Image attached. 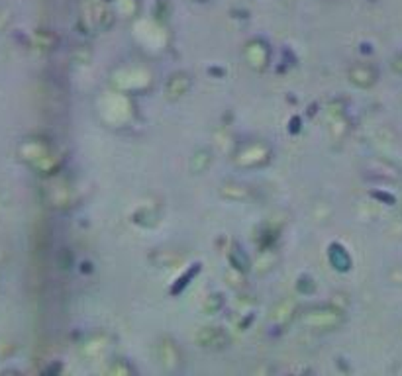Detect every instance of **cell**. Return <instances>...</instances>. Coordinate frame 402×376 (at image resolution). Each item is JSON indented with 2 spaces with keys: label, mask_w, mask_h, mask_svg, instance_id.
Returning <instances> with one entry per match:
<instances>
[{
  "label": "cell",
  "mask_w": 402,
  "mask_h": 376,
  "mask_svg": "<svg viewBox=\"0 0 402 376\" xmlns=\"http://www.w3.org/2000/svg\"><path fill=\"white\" fill-rule=\"evenodd\" d=\"M349 81L353 83L359 88H369L377 83V79H379V71L369 63H357L353 65L351 69H349Z\"/></svg>",
  "instance_id": "obj_1"
},
{
  "label": "cell",
  "mask_w": 402,
  "mask_h": 376,
  "mask_svg": "<svg viewBox=\"0 0 402 376\" xmlns=\"http://www.w3.org/2000/svg\"><path fill=\"white\" fill-rule=\"evenodd\" d=\"M198 343L200 347H224L228 343V335L224 334L222 329H216V327H207L198 334Z\"/></svg>",
  "instance_id": "obj_2"
},
{
  "label": "cell",
  "mask_w": 402,
  "mask_h": 376,
  "mask_svg": "<svg viewBox=\"0 0 402 376\" xmlns=\"http://www.w3.org/2000/svg\"><path fill=\"white\" fill-rule=\"evenodd\" d=\"M257 45H259V42L248 45V49H246V59H248V63H250L253 69L261 71V69H265V65H267V49H265L267 45H261V49Z\"/></svg>",
  "instance_id": "obj_3"
},
{
  "label": "cell",
  "mask_w": 402,
  "mask_h": 376,
  "mask_svg": "<svg viewBox=\"0 0 402 376\" xmlns=\"http://www.w3.org/2000/svg\"><path fill=\"white\" fill-rule=\"evenodd\" d=\"M339 316V312H332V310H324L322 313H318L314 310V312H308L305 316V322L306 323H314V327H322V329H328V327H334V325H337L336 322H330V318H337Z\"/></svg>",
  "instance_id": "obj_4"
},
{
  "label": "cell",
  "mask_w": 402,
  "mask_h": 376,
  "mask_svg": "<svg viewBox=\"0 0 402 376\" xmlns=\"http://www.w3.org/2000/svg\"><path fill=\"white\" fill-rule=\"evenodd\" d=\"M188 76L186 75H177L173 76L169 83H167V97L169 98H181L188 88Z\"/></svg>",
  "instance_id": "obj_5"
},
{
  "label": "cell",
  "mask_w": 402,
  "mask_h": 376,
  "mask_svg": "<svg viewBox=\"0 0 402 376\" xmlns=\"http://www.w3.org/2000/svg\"><path fill=\"white\" fill-rule=\"evenodd\" d=\"M392 69H394L399 75H402V54L396 55V57L392 59Z\"/></svg>",
  "instance_id": "obj_6"
},
{
  "label": "cell",
  "mask_w": 402,
  "mask_h": 376,
  "mask_svg": "<svg viewBox=\"0 0 402 376\" xmlns=\"http://www.w3.org/2000/svg\"><path fill=\"white\" fill-rule=\"evenodd\" d=\"M401 332H402V327H401Z\"/></svg>",
  "instance_id": "obj_7"
},
{
  "label": "cell",
  "mask_w": 402,
  "mask_h": 376,
  "mask_svg": "<svg viewBox=\"0 0 402 376\" xmlns=\"http://www.w3.org/2000/svg\"><path fill=\"white\" fill-rule=\"evenodd\" d=\"M401 208H402V204H401Z\"/></svg>",
  "instance_id": "obj_8"
}]
</instances>
